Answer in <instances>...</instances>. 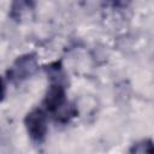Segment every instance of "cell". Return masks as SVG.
Segmentation results:
<instances>
[{"instance_id":"7a4b0ae2","label":"cell","mask_w":154,"mask_h":154,"mask_svg":"<svg viewBox=\"0 0 154 154\" xmlns=\"http://www.w3.org/2000/svg\"><path fill=\"white\" fill-rule=\"evenodd\" d=\"M37 70V58L32 53H26L16 59L12 66L6 71V78L10 83L17 85L30 78Z\"/></svg>"},{"instance_id":"5b68a950","label":"cell","mask_w":154,"mask_h":154,"mask_svg":"<svg viewBox=\"0 0 154 154\" xmlns=\"http://www.w3.org/2000/svg\"><path fill=\"white\" fill-rule=\"evenodd\" d=\"M130 153H148V154H154V142L150 140H142L137 143H135L130 148Z\"/></svg>"},{"instance_id":"6da1fadb","label":"cell","mask_w":154,"mask_h":154,"mask_svg":"<svg viewBox=\"0 0 154 154\" xmlns=\"http://www.w3.org/2000/svg\"><path fill=\"white\" fill-rule=\"evenodd\" d=\"M48 70L51 83L42 101L43 109L47 114L53 116L55 120L67 122L76 114V111L66 100V91L61 79V67L58 63H54Z\"/></svg>"},{"instance_id":"8992f818","label":"cell","mask_w":154,"mask_h":154,"mask_svg":"<svg viewBox=\"0 0 154 154\" xmlns=\"http://www.w3.org/2000/svg\"><path fill=\"white\" fill-rule=\"evenodd\" d=\"M111 1H118V0H111Z\"/></svg>"},{"instance_id":"277c9868","label":"cell","mask_w":154,"mask_h":154,"mask_svg":"<svg viewBox=\"0 0 154 154\" xmlns=\"http://www.w3.org/2000/svg\"><path fill=\"white\" fill-rule=\"evenodd\" d=\"M34 0H12L10 17L16 22H20L34 10Z\"/></svg>"},{"instance_id":"3957f363","label":"cell","mask_w":154,"mask_h":154,"mask_svg":"<svg viewBox=\"0 0 154 154\" xmlns=\"http://www.w3.org/2000/svg\"><path fill=\"white\" fill-rule=\"evenodd\" d=\"M24 125L26 132L32 142L42 143L48 131V118L43 108L31 109L24 118Z\"/></svg>"}]
</instances>
